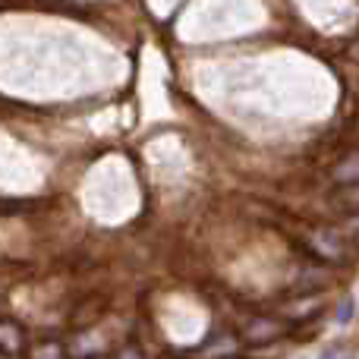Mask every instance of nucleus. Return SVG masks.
<instances>
[{"instance_id":"423d86ee","label":"nucleus","mask_w":359,"mask_h":359,"mask_svg":"<svg viewBox=\"0 0 359 359\" xmlns=\"http://www.w3.org/2000/svg\"><path fill=\"white\" fill-rule=\"evenodd\" d=\"M331 177L337 180V183H359V149L350 151L347 158H341V161L334 164V170H331Z\"/></svg>"},{"instance_id":"1a4fd4ad","label":"nucleus","mask_w":359,"mask_h":359,"mask_svg":"<svg viewBox=\"0 0 359 359\" xmlns=\"http://www.w3.org/2000/svg\"><path fill=\"white\" fill-rule=\"evenodd\" d=\"M318 359H350V350L337 344V347H328V350H325V353L318 356Z\"/></svg>"},{"instance_id":"39448f33","label":"nucleus","mask_w":359,"mask_h":359,"mask_svg":"<svg viewBox=\"0 0 359 359\" xmlns=\"http://www.w3.org/2000/svg\"><path fill=\"white\" fill-rule=\"evenodd\" d=\"M331 205L337 211H347V215H359V183H344L334 189Z\"/></svg>"},{"instance_id":"6e6552de","label":"nucleus","mask_w":359,"mask_h":359,"mask_svg":"<svg viewBox=\"0 0 359 359\" xmlns=\"http://www.w3.org/2000/svg\"><path fill=\"white\" fill-rule=\"evenodd\" d=\"M350 318H353V299H341V306H337V325H347Z\"/></svg>"},{"instance_id":"0eeeda50","label":"nucleus","mask_w":359,"mask_h":359,"mask_svg":"<svg viewBox=\"0 0 359 359\" xmlns=\"http://www.w3.org/2000/svg\"><path fill=\"white\" fill-rule=\"evenodd\" d=\"M29 359H67V347L60 341H41L29 350Z\"/></svg>"},{"instance_id":"f257e3e1","label":"nucleus","mask_w":359,"mask_h":359,"mask_svg":"<svg viewBox=\"0 0 359 359\" xmlns=\"http://www.w3.org/2000/svg\"><path fill=\"white\" fill-rule=\"evenodd\" d=\"M309 246L316 249L322 259L341 262V259H347L350 240H347V233H344L341 227H322V230H316V233L309 236Z\"/></svg>"},{"instance_id":"f03ea898","label":"nucleus","mask_w":359,"mask_h":359,"mask_svg":"<svg viewBox=\"0 0 359 359\" xmlns=\"http://www.w3.org/2000/svg\"><path fill=\"white\" fill-rule=\"evenodd\" d=\"M284 334H287V322L271 318V316H255V318H249L246 328H243V341L246 344H271Z\"/></svg>"},{"instance_id":"20e7f679","label":"nucleus","mask_w":359,"mask_h":359,"mask_svg":"<svg viewBox=\"0 0 359 359\" xmlns=\"http://www.w3.org/2000/svg\"><path fill=\"white\" fill-rule=\"evenodd\" d=\"M233 353H236V337L221 334V337H211V341L198 350V359H230Z\"/></svg>"},{"instance_id":"f8f14e48","label":"nucleus","mask_w":359,"mask_h":359,"mask_svg":"<svg viewBox=\"0 0 359 359\" xmlns=\"http://www.w3.org/2000/svg\"><path fill=\"white\" fill-rule=\"evenodd\" d=\"M356 136H359V123H356Z\"/></svg>"},{"instance_id":"9d476101","label":"nucleus","mask_w":359,"mask_h":359,"mask_svg":"<svg viewBox=\"0 0 359 359\" xmlns=\"http://www.w3.org/2000/svg\"><path fill=\"white\" fill-rule=\"evenodd\" d=\"M120 359H142L136 353V350H123V353H120Z\"/></svg>"},{"instance_id":"9b49d317","label":"nucleus","mask_w":359,"mask_h":359,"mask_svg":"<svg viewBox=\"0 0 359 359\" xmlns=\"http://www.w3.org/2000/svg\"><path fill=\"white\" fill-rule=\"evenodd\" d=\"M86 359H104V356H86Z\"/></svg>"},{"instance_id":"7ed1b4c3","label":"nucleus","mask_w":359,"mask_h":359,"mask_svg":"<svg viewBox=\"0 0 359 359\" xmlns=\"http://www.w3.org/2000/svg\"><path fill=\"white\" fill-rule=\"evenodd\" d=\"M25 350V331L13 318H0V359H19Z\"/></svg>"}]
</instances>
